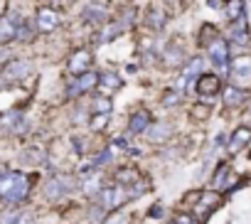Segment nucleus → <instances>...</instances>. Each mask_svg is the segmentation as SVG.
I'll list each match as a JSON object with an SVG mask.
<instances>
[{"instance_id":"f3484780","label":"nucleus","mask_w":251,"mask_h":224,"mask_svg":"<svg viewBox=\"0 0 251 224\" xmlns=\"http://www.w3.org/2000/svg\"><path fill=\"white\" fill-rule=\"evenodd\" d=\"M151 138H153V143H165V141H170V136H173V124H168V121H155L151 128Z\"/></svg>"},{"instance_id":"aec40b11","label":"nucleus","mask_w":251,"mask_h":224,"mask_svg":"<svg viewBox=\"0 0 251 224\" xmlns=\"http://www.w3.org/2000/svg\"><path fill=\"white\" fill-rule=\"evenodd\" d=\"M182 59H185V50L180 47V45H168L165 47V54H163V62H168V64H182Z\"/></svg>"},{"instance_id":"c9c22d12","label":"nucleus","mask_w":251,"mask_h":224,"mask_svg":"<svg viewBox=\"0 0 251 224\" xmlns=\"http://www.w3.org/2000/svg\"><path fill=\"white\" fill-rule=\"evenodd\" d=\"M101 214H103V207H101V204H99L96 209L91 207V212H89V219H91L94 224H99V222H101Z\"/></svg>"},{"instance_id":"9b49d317","label":"nucleus","mask_w":251,"mask_h":224,"mask_svg":"<svg viewBox=\"0 0 251 224\" xmlns=\"http://www.w3.org/2000/svg\"><path fill=\"white\" fill-rule=\"evenodd\" d=\"M89 67H91V52L89 50H76L72 57H69V64H67V69L72 72V74H86L89 72Z\"/></svg>"},{"instance_id":"e433bc0d","label":"nucleus","mask_w":251,"mask_h":224,"mask_svg":"<svg viewBox=\"0 0 251 224\" xmlns=\"http://www.w3.org/2000/svg\"><path fill=\"white\" fill-rule=\"evenodd\" d=\"M18 224H35V214H32V212H20Z\"/></svg>"},{"instance_id":"dca6fc26","label":"nucleus","mask_w":251,"mask_h":224,"mask_svg":"<svg viewBox=\"0 0 251 224\" xmlns=\"http://www.w3.org/2000/svg\"><path fill=\"white\" fill-rule=\"evenodd\" d=\"M165 23H168V13H165V8H163L160 3H153V5L148 8V25H151L153 30H163Z\"/></svg>"},{"instance_id":"6ab92c4d","label":"nucleus","mask_w":251,"mask_h":224,"mask_svg":"<svg viewBox=\"0 0 251 224\" xmlns=\"http://www.w3.org/2000/svg\"><path fill=\"white\" fill-rule=\"evenodd\" d=\"M244 101H246V91H244L241 86H234V84H231V86L224 89V103H226L229 108H231V106H241Z\"/></svg>"},{"instance_id":"423d86ee","label":"nucleus","mask_w":251,"mask_h":224,"mask_svg":"<svg viewBox=\"0 0 251 224\" xmlns=\"http://www.w3.org/2000/svg\"><path fill=\"white\" fill-rule=\"evenodd\" d=\"M207 54H209L212 64H214V67H217V69L224 74V72H226V67H229V45H226V40L217 37L214 42H209Z\"/></svg>"},{"instance_id":"f257e3e1","label":"nucleus","mask_w":251,"mask_h":224,"mask_svg":"<svg viewBox=\"0 0 251 224\" xmlns=\"http://www.w3.org/2000/svg\"><path fill=\"white\" fill-rule=\"evenodd\" d=\"M30 195V180L23 173H3L0 175V202L18 204Z\"/></svg>"},{"instance_id":"412c9836","label":"nucleus","mask_w":251,"mask_h":224,"mask_svg":"<svg viewBox=\"0 0 251 224\" xmlns=\"http://www.w3.org/2000/svg\"><path fill=\"white\" fill-rule=\"evenodd\" d=\"M231 173V168H229V163H219L217 165V173L212 175V187H217V190H224L226 185H229V180H226V175Z\"/></svg>"},{"instance_id":"f704fd0d","label":"nucleus","mask_w":251,"mask_h":224,"mask_svg":"<svg viewBox=\"0 0 251 224\" xmlns=\"http://www.w3.org/2000/svg\"><path fill=\"white\" fill-rule=\"evenodd\" d=\"M106 224H128V219H126L121 212H113V214L106 219Z\"/></svg>"},{"instance_id":"6e6552de","label":"nucleus","mask_w":251,"mask_h":224,"mask_svg":"<svg viewBox=\"0 0 251 224\" xmlns=\"http://www.w3.org/2000/svg\"><path fill=\"white\" fill-rule=\"evenodd\" d=\"M219 89H222V79H219L217 74H200L197 81H195V91H197V96H202V99L217 96Z\"/></svg>"},{"instance_id":"f03ea898","label":"nucleus","mask_w":251,"mask_h":224,"mask_svg":"<svg viewBox=\"0 0 251 224\" xmlns=\"http://www.w3.org/2000/svg\"><path fill=\"white\" fill-rule=\"evenodd\" d=\"M74 187H76L74 177H69V175H54V177H50L45 182L42 195H45V199H52L54 202V199H62L64 195H69Z\"/></svg>"},{"instance_id":"4c0bfd02","label":"nucleus","mask_w":251,"mask_h":224,"mask_svg":"<svg viewBox=\"0 0 251 224\" xmlns=\"http://www.w3.org/2000/svg\"><path fill=\"white\" fill-rule=\"evenodd\" d=\"M175 224H197L192 214H177L175 217Z\"/></svg>"},{"instance_id":"7ed1b4c3","label":"nucleus","mask_w":251,"mask_h":224,"mask_svg":"<svg viewBox=\"0 0 251 224\" xmlns=\"http://www.w3.org/2000/svg\"><path fill=\"white\" fill-rule=\"evenodd\" d=\"M30 74H32V62L30 59H13V62H8V67L3 72H0V89H3L5 84L27 79Z\"/></svg>"},{"instance_id":"a878e982","label":"nucleus","mask_w":251,"mask_h":224,"mask_svg":"<svg viewBox=\"0 0 251 224\" xmlns=\"http://www.w3.org/2000/svg\"><path fill=\"white\" fill-rule=\"evenodd\" d=\"M99 81H101L103 89H118V86H121V79H118L113 72H101V74H99Z\"/></svg>"},{"instance_id":"58836bf2","label":"nucleus","mask_w":251,"mask_h":224,"mask_svg":"<svg viewBox=\"0 0 251 224\" xmlns=\"http://www.w3.org/2000/svg\"><path fill=\"white\" fill-rule=\"evenodd\" d=\"M160 214H163V207L160 204H153L151 207V217H160Z\"/></svg>"},{"instance_id":"5701e85b","label":"nucleus","mask_w":251,"mask_h":224,"mask_svg":"<svg viewBox=\"0 0 251 224\" xmlns=\"http://www.w3.org/2000/svg\"><path fill=\"white\" fill-rule=\"evenodd\" d=\"M116 180H118V185L128 187V185H136L138 182V173L133 168H121V170H116Z\"/></svg>"},{"instance_id":"7c9ffc66","label":"nucleus","mask_w":251,"mask_h":224,"mask_svg":"<svg viewBox=\"0 0 251 224\" xmlns=\"http://www.w3.org/2000/svg\"><path fill=\"white\" fill-rule=\"evenodd\" d=\"M106 124H108V114H96V116L91 119V128H94V131H103Z\"/></svg>"},{"instance_id":"473e14b6","label":"nucleus","mask_w":251,"mask_h":224,"mask_svg":"<svg viewBox=\"0 0 251 224\" xmlns=\"http://www.w3.org/2000/svg\"><path fill=\"white\" fill-rule=\"evenodd\" d=\"M30 40H32V27L27 23H23L18 30V42H30Z\"/></svg>"},{"instance_id":"72a5a7b5","label":"nucleus","mask_w":251,"mask_h":224,"mask_svg":"<svg viewBox=\"0 0 251 224\" xmlns=\"http://www.w3.org/2000/svg\"><path fill=\"white\" fill-rule=\"evenodd\" d=\"M177 99H180V91H168V94L163 96V106H175Z\"/></svg>"},{"instance_id":"1a4fd4ad","label":"nucleus","mask_w":251,"mask_h":224,"mask_svg":"<svg viewBox=\"0 0 251 224\" xmlns=\"http://www.w3.org/2000/svg\"><path fill=\"white\" fill-rule=\"evenodd\" d=\"M59 27V15L52 8H40L35 15V30L37 32H52Z\"/></svg>"},{"instance_id":"20e7f679","label":"nucleus","mask_w":251,"mask_h":224,"mask_svg":"<svg viewBox=\"0 0 251 224\" xmlns=\"http://www.w3.org/2000/svg\"><path fill=\"white\" fill-rule=\"evenodd\" d=\"M229 76H231V84L234 86H251V57L249 54H241V57H234L231 67H229Z\"/></svg>"},{"instance_id":"393cba45","label":"nucleus","mask_w":251,"mask_h":224,"mask_svg":"<svg viewBox=\"0 0 251 224\" xmlns=\"http://www.w3.org/2000/svg\"><path fill=\"white\" fill-rule=\"evenodd\" d=\"M45 160V150L42 148H27L25 153H23V163H30V165H37V163H42Z\"/></svg>"},{"instance_id":"ddd939ff","label":"nucleus","mask_w":251,"mask_h":224,"mask_svg":"<svg viewBox=\"0 0 251 224\" xmlns=\"http://www.w3.org/2000/svg\"><path fill=\"white\" fill-rule=\"evenodd\" d=\"M249 141H251V128H249V126H239V128L231 133V138L226 141V150H229L231 155H236L239 150L246 148Z\"/></svg>"},{"instance_id":"2eb2a0df","label":"nucleus","mask_w":251,"mask_h":224,"mask_svg":"<svg viewBox=\"0 0 251 224\" xmlns=\"http://www.w3.org/2000/svg\"><path fill=\"white\" fill-rule=\"evenodd\" d=\"M151 128V114L146 108H138L136 114L131 116V124H128V133H143Z\"/></svg>"},{"instance_id":"f8f14e48","label":"nucleus","mask_w":251,"mask_h":224,"mask_svg":"<svg viewBox=\"0 0 251 224\" xmlns=\"http://www.w3.org/2000/svg\"><path fill=\"white\" fill-rule=\"evenodd\" d=\"M81 20L89 23V25H106L108 20V10L99 3H89L84 10H81Z\"/></svg>"},{"instance_id":"4468645a","label":"nucleus","mask_w":251,"mask_h":224,"mask_svg":"<svg viewBox=\"0 0 251 224\" xmlns=\"http://www.w3.org/2000/svg\"><path fill=\"white\" fill-rule=\"evenodd\" d=\"M0 126H3L5 131H10V133H25V131L30 128L27 119H25L23 114H18V111H10V114H5L3 121H0Z\"/></svg>"},{"instance_id":"bb28decb","label":"nucleus","mask_w":251,"mask_h":224,"mask_svg":"<svg viewBox=\"0 0 251 224\" xmlns=\"http://www.w3.org/2000/svg\"><path fill=\"white\" fill-rule=\"evenodd\" d=\"M91 108H94V114H111V108H113V106H111V101H108L106 96H96Z\"/></svg>"},{"instance_id":"b1692460","label":"nucleus","mask_w":251,"mask_h":224,"mask_svg":"<svg viewBox=\"0 0 251 224\" xmlns=\"http://www.w3.org/2000/svg\"><path fill=\"white\" fill-rule=\"evenodd\" d=\"M200 197H202L200 204H197V212H200V214H207L212 207H217V195H214V192H202Z\"/></svg>"},{"instance_id":"cd10ccee","label":"nucleus","mask_w":251,"mask_h":224,"mask_svg":"<svg viewBox=\"0 0 251 224\" xmlns=\"http://www.w3.org/2000/svg\"><path fill=\"white\" fill-rule=\"evenodd\" d=\"M84 192H86L89 197H99V192H101V182H99L96 177H86V180H84Z\"/></svg>"},{"instance_id":"4be33fe9","label":"nucleus","mask_w":251,"mask_h":224,"mask_svg":"<svg viewBox=\"0 0 251 224\" xmlns=\"http://www.w3.org/2000/svg\"><path fill=\"white\" fill-rule=\"evenodd\" d=\"M226 18H229V23H234V20H239V18H244L246 15V8H244V0H226Z\"/></svg>"},{"instance_id":"c85d7f7f","label":"nucleus","mask_w":251,"mask_h":224,"mask_svg":"<svg viewBox=\"0 0 251 224\" xmlns=\"http://www.w3.org/2000/svg\"><path fill=\"white\" fill-rule=\"evenodd\" d=\"M111 158H113V150H111V148H106V150H101L91 163H94L96 168H101V165H108V163H111Z\"/></svg>"},{"instance_id":"0eeeda50","label":"nucleus","mask_w":251,"mask_h":224,"mask_svg":"<svg viewBox=\"0 0 251 224\" xmlns=\"http://www.w3.org/2000/svg\"><path fill=\"white\" fill-rule=\"evenodd\" d=\"M20 25H23V18L18 13H8L0 18V45H8V42L18 40Z\"/></svg>"},{"instance_id":"39448f33","label":"nucleus","mask_w":251,"mask_h":224,"mask_svg":"<svg viewBox=\"0 0 251 224\" xmlns=\"http://www.w3.org/2000/svg\"><path fill=\"white\" fill-rule=\"evenodd\" d=\"M96 199H99V204L103 209H118L121 204H126L131 199V195H128V187L118 185V187H103Z\"/></svg>"},{"instance_id":"9d476101","label":"nucleus","mask_w":251,"mask_h":224,"mask_svg":"<svg viewBox=\"0 0 251 224\" xmlns=\"http://www.w3.org/2000/svg\"><path fill=\"white\" fill-rule=\"evenodd\" d=\"M99 84V74L96 72H86V74H79L72 84H69V89H67V96L69 99H74V96H81L84 91H89L91 86H96Z\"/></svg>"},{"instance_id":"a211bd4d","label":"nucleus","mask_w":251,"mask_h":224,"mask_svg":"<svg viewBox=\"0 0 251 224\" xmlns=\"http://www.w3.org/2000/svg\"><path fill=\"white\" fill-rule=\"evenodd\" d=\"M101 27H103V30L94 37L96 45H106V42H111L113 37H118V35L123 32V25H121L118 20H116V23H106V25H101Z\"/></svg>"},{"instance_id":"2f4dec72","label":"nucleus","mask_w":251,"mask_h":224,"mask_svg":"<svg viewBox=\"0 0 251 224\" xmlns=\"http://www.w3.org/2000/svg\"><path fill=\"white\" fill-rule=\"evenodd\" d=\"M133 20H136V10H133V8H126V10H123V18H121L118 23H121L123 30H126V27H131V25H133Z\"/></svg>"},{"instance_id":"c756f323","label":"nucleus","mask_w":251,"mask_h":224,"mask_svg":"<svg viewBox=\"0 0 251 224\" xmlns=\"http://www.w3.org/2000/svg\"><path fill=\"white\" fill-rule=\"evenodd\" d=\"M18 219H20L18 209H8V212L0 214V224H18Z\"/></svg>"},{"instance_id":"ea45409f","label":"nucleus","mask_w":251,"mask_h":224,"mask_svg":"<svg viewBox=\"0 0 251 224\" xmlns=\"http://www.w3.org/2000/svg\"><path fill=\"white\" fill-rule=\"evenodd\" d=\"M163 3H168V5H177L180 0H163Z\"/></svg>"},{"instance_id":"a19ab883","label":"nucleus","mask_w":251,"mask_h":224,"mask_svg":"<svg viewBox=\"0 0 251 224\" xmlns=\"http://www.w3.org/2000/svg\"><path fill=\"white\" fill-rule=\"evenodd\" d=\"M0 18H3V5H0Z\"/></svg>"}]
</instances>
